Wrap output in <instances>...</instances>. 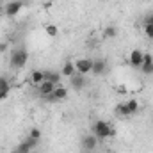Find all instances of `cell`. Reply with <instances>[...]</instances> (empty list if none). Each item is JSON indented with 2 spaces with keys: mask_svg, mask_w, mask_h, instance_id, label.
Instances as JSON below:
<instances>
[{
  "mask_svg": "<svg viewBox=\"0 0 153 153\" xmlns=\"http://www.w3.org/2000/svg\"><path fill=\"white\" fill-rule=\"evenodd\" d=\"M4 2H5V0H0V4H4Z\"/></svg>",
  "mask_w": 153,
  "mask_h": 153,
  "instance_id": "obj_27",
  "label": "cell"
},
{
  "mask_svg": "<svg viewBox=\"0 0 153 153\" xmlns=\"http://www.w3.org/2000/svg\"><path fill=\"white\" fill-rule=\"evenodd\" d=\"M13 153H18V152H13Z\"/></svg>",
  "mask_w": 153,
  "mask_h": 153,
  "instance_id": "obj_28",
  "label": "cell"
},
{
  "mask_svg": "<svg viewBox=\"0 0 153 153\" xmlns=\"http://www.w3.org/2000/svg\"><path fill=\"white\" fill-rule=\"evenodd\" d=\"M41 135H43V132L39 130L38 126H32V128L29 130V137H30V139H36V141H39V139H41Z\"/></svg>",
  "mask_w": 153,
  "mask_h": 153,
  "instance_id": "obj_19",
  "label": "cell"
},
{
  "mask_svg": "<svg viewBox=\"0 0 153 153\" xmlns=\"http://www.w3.org/2000/svg\"><path fill=\"white\" fill-rule=\"evenodd\" d=\"M144 25H153V13L144 16Z\"/></svg>",
  "mask_w": 153,
  "mask_h": 153,
  "instance_id": "obj_24",
  "label": "cell"
},
{
  "mask_svg": "<svg viewBox=\"0 0 153 153\" xmlns=\"http://www.w3.org/2000/svg\"><path fill=\"white\" fill-rule=\"evenodd\" d=\"M9 93H11V84H9V85L0 87V102H4V100L9 96Z\"/></svg>",
  "mask_w": 153,
  "mask_h": 153,
  "instance_id": "obj_20",
  "label": "cell"
},
{
  "mask_svg": "<svg viewBox=\"0 0 153 153\" xmlns=\"http://www.w3.org/2000/svg\"><path fill=\"white\" fill-rule=\"evenodd\" d=\"M143 55H144V52H141V50H137V48L132 50L130 55H128V62H130V66L141 70V66H143Z\"/></svg>",
  "mask_w": 153,
  "mask_h": 153,
  "instance_id": "obj_7",
  "label": "cell"
},
{
  "mask_svg": "<svg viewBox=\"0 0 153 153\" xmlns=\"http://www.w3.org/2000/svg\"><path fill=\"white\" fill-rule=\"evenodd\" d=\"M7 50H9V45H7L5 41H2V43H0V53H5Z\"/></svg>",
  "mask_w": 153,
  "mask_h": 153,
  "instance_id": "obj_26",
  "label": "cell"
},
{
  "mask_svg": "<svg viewBox=\"0 0 153 153\" xmlns=\"http://www.w3.org/2000/svg\"><path fill=\"white\" fill-rule=\"evenodd\" d=\"M22 9H23V2L22 0H9V2H5L4 14L7 18H14V16H18L22 13Z\"/></svg>",
  "mask_w": 153,
  "mask_h": 153,
  "instance_id": "obj_3",
  "label": "cell"
},
{
  "mask_svg": "<svg viewBox=\"0 0 153 153\" xmlns=\"http://www.w3.org/2000/svg\"><path fill=\"white\" fill-rule=\"evenodd\" d=\"M66 98H68V89L64 85H55L53 93L50 96H46V100H53V102H62Z\"/></svg>",
  "mask_w": 153,
  "mask_h": 153,
  "instance_id": "obj_8",
  "label": "cell"
},
{
  "mask_svg": "<svg viewBox=\"0 0 153 153\" xmlns=\"http://www.w3.org/2000/svg\"><path fill=\"white\" fill-rule=\"evenodd\" d=\"M107 71V61L105 59H93V75H103Z\"/></svg>",
  "mask_w": 153,
  "mask_h": 153,
  "instance_id": "obj_10",
  "label": "cell"
},
{
  "mask_svg": "<svg viewBox=\"0 0 153 153\" xmlns=\"http://www.w3.org/2000/svg\"><path fill=\"white\" fill-rule=\"evenodd\" d=\"M152 62H153V55L150 52H146V53L143 55V66H144V64H152Z\"/></svg>",
  "mask_w": 153,
  "mask_h": 153,
  "instance_id": "obj_23",
  "label": "cell"
},
{
  "mask_svg": "<svg viewBox=\"0 0 153 153\" xmlns=\"http://www.w3.org/2000/svg\"><path fill=\"white\" fill-rule=\"evenodd\" d=\"M75 70H76V73H80V75H89L93 71V59H87V57L76 59Z\"/></svg>",
  "mask_w": 153,
  "mask_h": 153,
  "instance_id": "obj_4",
  "label": "cell"
},
{
  "mask_svg": "<svg viewBox=\"0 0 153 153\" xmlns=\"http://www.w3.org/2000/svg\"><path fill=\"white\" fill-rule=\"evenodd\" d=\"M91 132H93V135H94L98 141H105V139L116 137V130L107 123V121H103V119L94 121L93 126H91Z\"/></svg>",
  "mask_w": 153,
  "mask_h": 153,
  "instance_id": "obj_1",
  "label": "cell"
},
{
  "mask_svg": "<svg viewBox=\"0 0 153 153\" xmlns=\"http://www.w3.org/2000/svg\"><path fill=\"white\" fill-rule=\"evenodd\" d=\"M30 82H32L34 85H39L41 82H45V71H41V70H34V71L30 73Z\"/></svg>",
  "mask_w": 153,
  "mask_h": 153,
  "instance_id": "obj_14",
  "label": "cell"
},
{
  "mask_svg": "<svg viewBox=\"0 0 153 153\" xmlns=\"http://www.w3.org/2000/svg\"><path fill=\"white\" fill-rule=\"evenodd\" d=\"M53 89H55V84H52V82H48V80L41 82V84L38 85V91H39V94H41L43 98L50 96V94L53 93Z\"/></svg>",
  "mask_w": 153,
  "mask_h": 153,
  "instance_id": "obj_11",
  "label": "cell"
},
{
  "mask_svg": "<svg viewBox=\"0 0 153 153\" xmlns=\"http://www.w3.org/2000/svg\"><path fill=\"white\" fill-rule=\"evenodd\" d=\"M4 85H9V78L5 75H0V87H4Z\"/></svg>",
  "mask_w": 153,
  "mask_h": 153,
  "instance_id": "obj_25",
  "label": "cell"
},
{
  "mask_svg": "<svg viewBox=\"0 0 153 153\" xmlns=\"http://www.w3.org/2000/svg\"><path fill=\"white\" fill-rule=\"evenodd\" d=\"M116 114L121 116V117H128L130 114V111H128V107H126V102H121V103H117L116 105Z\"/></svg>",
  "mask_w": 153,
  "mask_h": 153,
  "instance_id": "obj_15",
  "label": "cell"
},
{
  "mask_svg": "<svg viewBox=\"0 0 153 153\" xmlns=\"http://www.w3.org/2000/svg\"><path fill=\"white\" fill-rule=\"evenodd\" d=\"M143 32L148 39H153V25H144L143 27Z\"/></svg>",
  "mask_w": 153,
  "mask_h": 153,
  "instance_id": "obj_21",
  "label": "cell"
},
{
  "mask_svg": "<svg viewBox=\"0 0 153 153\" xmlns=\"http://www.w3.org/2000/svg\"><path fill=\"white\" fill-rule=\"evenodd\" d=\"M27 62H29V52L25 48H14V50H11L9 66L13 70H22V68H25Z\"/></svg>",
  "mask_w": 153,
  "mask_h": 153,
  "instance_id": "obj_2",
  "label": "cell"
},
{
  "mask_svg": "<svg viewBox=\"0 0 153 153\" xmlns=\"http://www.w3.org/2000/svg\"><path fill=\"white\" fill-rule=\"evenodd\" d=\"M75 73H76L75 62H73V61H66V62H64V66H62V70H61V75L66 76V78H70V76H73Z\"/></svg>",
  "mask_w": 153,
  "mask_h": 153,
  "instance_id": "obj_12",
  "label": "cell"
},
{
  "mask_svg": "<svg viewBox=\"0 0 153 153\" xmlns=\"http://www.w3.org/2000/svg\"><path fill=\"white\" fill-rule=\"evenodd\" d=\"M45 32L48 34V38H57L59 36V27L53 23H46L45 25Z\"/></svg>",
  "mask_w": 153,
  "mask_h": 153,
  "instance_id": "obj_17",
  "label": "cell"
},
{
  "mask_svg": "<svg viewBox=\"0 0 153 153\" xmlns=\"http://www.w3.org/2000/svg\"><path fill=\"white\" fill-rule=\"evenodd\" d=\"M141 71H143L144 75H153V62L152 64H144V66H141Z\"/></svg>",
  "mask_w": 153,
  "mask_h": 153,
  "instance_id": "obj_22",
  "label": "cell"
},
{
  "mask_svg": "<svg viewBox=\"0 0 153 153\" xmlns=\"http://www.w3.org/2000/svg\"><path fill=\"white\" fill-rule=\"evenodd\" d=\"M36 146H38V141H36V139L27 137L25 141H22V143L16 146V150H14V152H18V153H30Z\"/></svg>",
  "mask_w": 153,
  "mask_h": 153,
  "instance_id": "obj_6",
  "label": "cell"
},
{
  "mask_svg": "<svg viewBox=\"0 0 153 153\" xmlns=\"http://www.w3.org/2000/svg\"><path fill=\"white\" fill-rule=\"evenodd\" d=\"M61 71H53V70H48V71H45V80H48V82H52V84H55V85H59V82H61Z\"/></svg>",
  "mask_w": 153,
  "mask_h": 153,
  "instance_id": "obj_13",
  "label": "cell"
},
{
  "mask_svg": "<svg viewBox=\"0 0 153 153\" xmlns=\"http://www.w3.org/2000/svg\"><path fill=\"white\" fill-rule=\"evenodd\" d=\"M117 36V27L116 25H107L103 29V38L105 39H114Z\"/></svg>",
  "mask_w": 153,
  "mask_h": 153,
  "instance_id": "obj_16",
  "label": "cell"
},
{
  "mask_svg": "<svg viewBox=\"0 0 153 153\" xmlns=\"http://www.w3.org/2000/svg\"><path fill=\"white\" fill-rule=\"evenodd\" d=\"M98 148V139L93 135V134H87L82 137V152H94Z\"/></svg>",
  "mask_w": 153,
  "mask_h": 153,
  "instance_id": "obj_5",
  "label": "cell"
},
{
  "mask_svg": "<svg viewBox=\"0 0 153 153\" xmlns=\"http://www.w3.org/2000/svg\"><path fill=\"white\" fill-rule=\"evenodd\" d=\"M70 84H71V87H73L75 91H82V89L85 87V84H87V80H85V75L75 73L73 76H70Z\"/></svg>",
  "mask_w": 153,
  "mask_h": 153,
  "instance_id": "obj_9",
  "label": "cell"
},
{
  "mask_svg": "<svg viewBox=\"0 0 153 153\" xmlns=\"http://www.w3.org/2000/svg\"><path fill=\"white\" fill-rule=\"evenodd\" d=\"M126 107H128V111H130V114H137L139 112V102L135 100V98H130L128 102H126Z\"/></svg>",
  "mask_w": 153,
  "mask_h": 153,
  "instance_id": "obj_18",
  "label": "cell"
}]
</instances>
